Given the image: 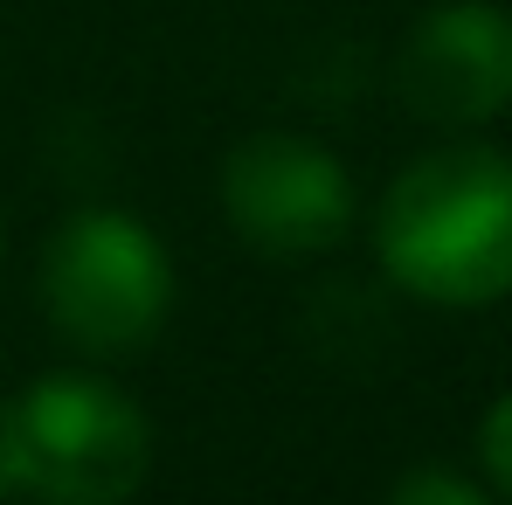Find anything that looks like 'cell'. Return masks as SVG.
I'll list each match as a JSON object with an SVG mask.
<instances>
[{
    "instance_id": "cell-5",
    "label": "cell",
    "mask_w": 512,
    "mask_h": 505,
    "mask_svg": "<svg viewBox=\"0 0 512 505\" xmlns=\"http://www.w3.org/2000/svg\"><path fill=\"white\" fill-rule=\"evenodd\" d=\"M395 97L436 132H478L512 111V7L436 0L395 49Z\"/></svg>"
},
{
    "instance_id": "cell-3",
    "label": "cell",
    "mask_w": 512,
    "mask_h": 505,
    "mask_svg": "<svg viewBox=\"0 0 512 505\" xmlns=\"http://www.w3.org/2000/svg\"><path fill=\"white\" fill-rule=\"evenodd\" d=\"M173 291H180V277H173V256L153 236V222H139L132 208H111V201L63 215L35 256V298H42L49 333L90 360L153 346L160 326L173 319Z\"/></svg>"
},
{
    "instance_id": "cell-7",
    "label": "cell",
    "mask_w": 512,
    "mask_h": 505,
    "mask_svg": "<svg viewBox=\"0 0 512 505\" xmlns=\"http://www.w3.org/2000/svg\"><path fill=\"white\" fill-rule=\"evenodd\" d=\"M478 464H485L492 499L512 505V388L485 409V422H478Z\"/></svg>"
},
{
    "instance_id": "cell-2",
    "label": "cell",
    "mask_w": 512,
    "mask_h": 505,
    "mask_svg": "<svg viewBox=\"0 0 512 505\" xmlns=\"http://www.w3.org/2000/svg\"><path fill=\"white\" fill-rule=\"evenodd\" d=\"M153 471L146 409L84 367L28 381L0 402V499L21 505H125Z\"/></svg>"
},
{
    "instance_id": "cell-8",
    "label": "cell",
    "mask_w": 512,
    "mask_h": 505,
    "mask_svg": "<svg viewBox=\"0 0 512 505\" xmlns=\"http://www.w3.org/2000/svg\"><path fill=\"white\" fill-rule=\"evenodd\" d=\"M0 243H7V222H0Z\"/></svg>"
},
{
    "instance_id": "cell-1",
    "label": "cell",
    "mask_w": 512,
    "mask_h": 505,
    "mask_svg": "<svg viewBox=\"0 0 512 505\" xmlns=\"http://www.w3.org/2000/svg\"><path fill=\"white\" fill-rule=\"evenodd\" d=\"M381 277L436 312H485L512 298V153L436 146L374 201Z\"/></svg>"
},
{
    "instance_id": "cell-4",
    "label": "cell",
    "mask_w": 512,
    "mask_h": 505,
    "mask_svg": "<svg viewBox=\"0 0 512 505\" xmlns=\"http://www.w3.org/2000/svg\"><path fill=\"white\" fill-rule=\"evenodd\" d=\"M215 194L229 229L270 263L326 256L353 229V173L305 132H250L243 146H229Z\"/></svg>"
},
{
    "instance_id": "cell-6",
    "label": "cell",
    "mask_w": 512,
    "mask_h": 505,
    "mask_svg": "<svg viewBox=\"0 0 512 505\" xmlns=\"http://www.w3.org/2000/svg\"><path fill=\"white\" fill-rule=\"evenodd\" d=\"M388 505H492V485H478L450 464H416V471L395 478Z\"/></svg>"
}]
</instances>
